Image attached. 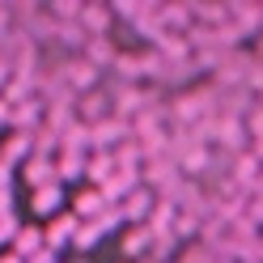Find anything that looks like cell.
Masks as SVG:
<instances>
[{"mask_svg":"<svg viewBox=\"0 0 263 263\" xmlns=\"http://www.w3.org/2000/svg\"><path fill=\"white\" fill-rule=\"evenodd\" d=\"M51 77H55L72 98L93 93V89H98V81H102V72H98L85 55H60V64H55V72H51Z\"/></svg>","mask_w":263,"mask_h":263,"instance_id":"6da1fadb","label":"cell"},{"mask_svg":"<svg viewBox=\"0 0 263 263\" xmlns=\"http://www.w3.org/2000/svg\"><path fill=\"white\" fill-rule=\"evenodd\" d=\"M123 140H132V123H123V119H102L98 127H89V153H115Z\"/></svg>","mask_w":263,"mask_h":263,"instance_id":"7a4b0ae2","label":"cell"},{"mask_svg":"<svg viewBox=\"0 0 263 263\" xmlns=\"http://www.w3.org/2000/svg\"><path fill=\"white\" fill-rule=\"evenodd\" d=\"M119 208V217H123V225H149V217H153V208H157V191H149V187H136L127 195V200H119L115 204Z\"/></svg>","mask_w":263,"mask_h":263,"instance_id":"3957f363","label":"cell"},{"mask_svg":"<svg viewBox=\"0 0 263 263\" xmlns=\"http://www.w3.org/2000/svg\"><path fill=\"white\" fill-rule=\"evenodd\" d=\"M22 178L30 183V191H39V187H51V183H60V174H55V157L30 153V157L22 161Z\"/></svg>","mask_w":263,"mask_h":263,"instance_id":"277c9868","label":"cell"},{"mask_svg":"<svg viewBox=\"0 0 263 263\" xmlns=\"http://www.w3.org/2000/svg\"><path fill=\"white\" fill-rule=\"evenodd\" d=\"M72 115H77V123H85V127H98L102 119H110V93H102V89L85 93V98H81V102L72 106Z\"/></svg>","mask_w":263,"mask_h":263,"instance_id":"5b68a950","label":"cell"},{"mask_svg":"<svg viewBox=\"0 0 263 263\" xmlns=\"http://www.w3.org/2000/svg\"><path fill=\"white\" fill-rule=\"evenodd\" d=\"M119 251H123V263H132V259H149V255H153V234H149V225H123Z\"/></svg>","mask_w":263,"mask_h":263,"instance_id":"8992f818","label":"cell"},{"mask_svg":"<svg viewBox=\"0 0 263 263\" xmlns=\"http://www.w3.org/2000/svg\"><path fill=\"white\" fill-rule=\"evenodd\" d=\"M110 22H115V13H110L106 5H81V17H77V26L85 30V39H106Z\"/></svg>","mask_w":263,"mask_h":263,"instance_id":"52a82bcc","label":"cell"},{"mask_svg":"<svg viewBox=\"0 0 263 263\" xmlns=\"http://www.w3.org/2000/svg\"><path fill=\"white\" fill-rule=\"evenodd\" d=\"M60 204H64V183L30 191V208H34V217H43V221H55L60 217Z\"/></svg>","mask_w":263,"mask_h":263,"instance_id":"ba28073f","label":"cell"},{"mask_svg":"<svg viewBox=\"0 0 263 263\" xmlns=\"http://www.w3.org/2000/svg\"><path fill=\"white\" fill-rule=\"evenodd\" d=\"M106 212V200H102V191L98 187H85V191H77L72 195V217L85 225V221H98Z\"/></svg>","mask_w":263,"mask_h":263,"instance_id":"9c48e42d","label":"cell"},{"mask_svg":"<svg viewBox=\"0 0 263 263\" xmlns=\"http://www.w3.org/2000/svg\"><path fill=\"white\" fill-rule=\"evenodd\" d=\"M77 225H81V221L72 217V212H60V217L43 229V242L51 246V251H60V246H68V242L77 238Z\"/></svg>","mask_w":263,"mask_h":263,"instance_id":"30bf717a","label":"cell"},{"mask_svg":"<svg viewBox=\"0 0 263 263\" xmlns=\"http://www.w3.org/2000/svg\"><path fill=\"white\" fill-rule=\"evenodd\" d=\"M9 246H13V255L26 263V259H34L47 242H43V229H39V225H22V229H17V238H13Z\"/></svg>","mask_w":263,"mask_h":263,"instance_id":"8fae6325","label":"cell"},{"mask_svg":"<svg viewBox=\"0 0 263 263\" xmlns=\"http://www.w3.org/2000/svg\"><path fill=\"white\" fill-rule=\"evenodd\" d=\"M81 55H85V60L93 64V68L102 72V68H110V64H115V43H110V39H85Z\"/></svg>","mask_w":263,"mask_h":263,"instance_id":"7c38bea8","label":"cell"},{"mask_svg":"<svg viewBox=\"0 0 263 263\" xmlns=\"http://www.w3.org/2000/svg\"><path fill=\"white\" fill-rule=\"evenodd\" d=\"M115 170H119L115 166V153H89V161H85V174L93 178V187H102Z\"/></svg>","mask_w":263,"mask_h":263,"instance_id":"4fadbf2b","label":"cell"},{"mask_svg":"<svg viewBox=\"0 0 263 263\" xmlns=\"http://www.w3.org/2000/svg\"><path fill=\"white\" fill-rule=\"evenodd\" d=\"M102 238H106V229L98 225V221H85V225H77V238H72V246H77V251H93V246L102 242Z\"/></svg>","mask_w":263,"mask_h":263,"instance_id":"5bb4252c","label":"cell"},{"mask_svg":"<svg viewBox=\"0 0 263 263\" xmlns=\"http://www.w3.org/2000/svg\"><path fill=\"white\" fill-rule=\"evenodd\" d=\"M17 217H13V212H0V242H13V238H17Z\"/></svg>","mask_w":263,"mask_h":263,"instance_id":"9a60e30c","label":"cell"},{"mask_svg":"<svg viewBox=\"0 0 263 263\" xmlns=\"http://www.w3.org/2000/svg\"><path fill=\"white\" fill-rule=\"evenodd\" d=\"M9 183H13V166L0 161V195H9Z\"/></svg>","mask_w":263,"mask_h":263,"instance_id":"2e32d148","label":"cell"},{"mask_svg":"<svg viewBox=\"0 0 263 263\" xmlns=\"http://www.w3.org/2000/svg\"><path fill=\"white\" fill-rule=\"evenodd\" d=\"M26 263H55V251H51V246H43V251L34 259H26Z\"/></svg>","mask_w":263,"mask_h":263,"instance_id":"e0dca14e","label":"cell"},{"mask_svg":"<svg viewBox=\"0 0 263 263\" xmlns=\"http://www.w3.org/2000/svg\"><path fill=\"white\" fill-rule=\"evenodd\" d=\"M0 127H9V102L0 98Z\"/></svg>","mask_w":263,"mask_h":263,"instance_id":"ac0fdd59","label":"cell"},{"mask_svg":"<svg viewBox=\"0 0 263 263\" xmlns=\"http://www.w3.org/2000/svg\"><path fill=\"white\" fill-rule=\"evenodd\" d=\"M0 263H22V259H17V255H13V251H9V255H0Z\"/></svg>","mask_w":263,"mask_h":263,"instance_id":"d6986e66","label":"cell"}]
</instances>
